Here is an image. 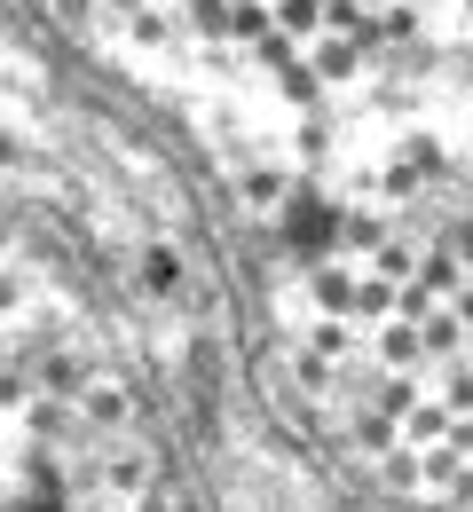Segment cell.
<instances>
[{
	"label": "cell",
	"mask_w": 473,
	"mask_h": 512,
	"mask_svg": "<svg viewBox=\"0 0 473 512\" xmlns=\"http://www.w3.org/2000/svg\"><path fill=\"white\" fill-rule=\"evenodd\" d=\"M300 379L339 442L395 489L473 497V221L442 245L324 268Z\"/></svg>",
	"instance_id": "cell-1"
}]
</instances>
